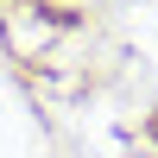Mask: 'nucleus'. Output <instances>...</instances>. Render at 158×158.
I'll list each match as a JSON object with an SVG mask.
<instances>
[{"mask_svg":"<svg viewBox=\"0 0 158 158\" xmlns=\"http://www.w3.org/2000/svg\"><path fill=\"white\" fill-rule=\"evenodd\" d=\"M152 133H158V127H152Z\"/></svg>","mask_w":158,"mask_h":158,"instance_id":"nucleus-1","label":"nucleus"}]
</instances>
